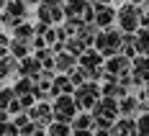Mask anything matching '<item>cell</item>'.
<instances>
[{
	"mask_svg": "<svg viewBox=\"0 0 149 136\" xmlns=\"http://www.w3.org/2000/svg\"><path fill=\"white\" fill-rule=\"evenodd\" d=\"M10 49H13L15 57H23V54H26V41H21V39H18V41H13V44H10Z\"/></svg>",
	"mask_w": 149,
	"mask_h": 136,
	"instance_id": "14",
	"label": "cell"
},
{
	"mask_svg": "<svg viewBox=\"0 0 149 136\" xmlns=\"http://www.w3.org/2000/svg\"><path fill=\"white\" fill-rule=\"evenodd\" d=\"M85 8H90L85 0H70V3H67V10H64V13H67V15H80L82 10H85Z\"/></svg>",
	"mask_w": 149,
	"mask_h": 136,
	"instance_id": "6",
	"label": "cell"
},
{
	"mask_svg": "<svg viewBox=\"0 0 149 136\" xmlns=\"http://www.w3.org/2000/svg\"><path fill=\"white\" fill-rule=\"evenodd\" d=\"M139 131H141L139 136H149V118H141L139 121Z\"/></svg>",
	"mask_w": 149,
	"mask_h": 136,
	"instance_id": "18",
	"label": "cell"
},
{
	"mask_svg": "<svg viewBox=\"0 0 149 136\" xmlns=\"http://www.w3.org/2000/svg\"><path fill=\"white\" fill-rule=\"evenodd\" d=\"M74 108H77V103H74L72 98L62 95L59 100H57V118H59V121H70V118H72L74 113H77Z\"/></svg>",
	"mask_w": 149,
	"mask_h": 136,
	"instance_id": "2",
	"label": "cell"
},
{
	"mask_svg": "<svg viewBox=\"0 0 149 136\" xmlns=\"http://www.w3.org/2000/svg\"><path fill=\"white\" fill-rule=\"evenodd\" d=\"M8 13L23 15V13H26V8H23V3H21V0H13V3H8Z\"/></svg>",
	"mask_w": 149,
	"mask_h": 136,
	"instance_id": "12",
	"label": "cell"
},
{
	"mask_svg": "<svg viewBox=\"0 0 149 136\" xmlns=\"http://www.w3.org/2000/svg\"><path fill=\"white\" fill-rule=\"evenodd\" d=\"M118 18H121L123 31H134L136 26H139V10H136L134 5H123L121 13H118Z\"/></svg>",
	"mask_w": 149,
	"mask_h": 136,
	"instance_id": "1",
	"label": "cell"
},
{
	"mask_svg": "<svg viewBox=\"0 0 149 136\" xmlns=\"http://www.w3.org/2000/svg\"><path fill=\"white\" fill-rule=\"evenodd\" d=\"M13 90H15V95H29V92L33 90V85H31V80H29V77H23V80L15 85Z\"/></svg>",
	"mask_w": 149,
	"mask_h": 136,
	"instance_id": "9",
	"label": "cell"
},
{
	"mask_svg": "<svg viewBox=\"0 0 149 136\" xmlns=\"http://www.w3.org/2000/svg\"><path fill=\"white\" fill-rule=\"evenodd\" d=\"M13 98H15V90L3 87V90H0V108H3V110H8V105L13 103Z\"/></svg>",
	"mask_w": 149,
	"mask_h": 136,
	"instance_id": "7",
	"label": "cell"
},
{
	"mask_svg": "<svg viewBox=\"0 0 149 136\" xmlns=\"http://www.w3.org/2000/svg\"><path fill=\"white\" fill-rule=\"evenodd\" d=\"M113 10H111V8H105V5H98V15H95V23H98V26H105V23H111V21H113Z\"/></svg>",
	"mask_w": 149,
	"mask_h": 136,
	"instance_id": "5",
	"label": "cell"
},
{
	"mask_svg": "<svg viewBox=\"0 0 149 136\" xmlns=\"http://www.w3.org/2000/svg\"><path fill=\"white\" fill-rule=\"evenodd\" d=\"M59 0H44V5H41V18L44 21H54V18H59L62 10H59Z\"/></svg>",
	"mask_w": 149,
	"mask_h": 136,
	"instance_id": "4",
	"label": "cell"
},
{
	"mask_svg": "<svg viewBox=\"0 0 149 136\" xmlns=\"http://www.w3.org/2000/svg\"><path fill=\"white\" fill-rule=\"evenodd\" d=\"M144 21H147V23H149V15H147V18H144Z\"/></svg>",
	"mask_w": 149,
	"mask_h": 136,
	"instance_id": "21",
	"label": "cell"
},
{
	"mask_svg": "<svg viewBox=\"0 0 149 136\" xmlns=\"http://www.w3.org/2000/svg\"><path fill=\"white\" fill-rule=\"evenodd\" d=\"M15 134H18V126H15V123L0 121V136H15Z\"/></svg>",
	"mask_w": 149,
	"mask_h": 136,
	"instance_id": "11",
	"label": "cell"
},
{
	"mask_svg": "<svg viewBox=\"0 0 149 136\" xmlns=\"http://www.w3.org/2000/svg\"><path fill=\"white\" fill-rule=\"evenodd\" d=\"M15 36H18L21 41H26L29 36H33V28H31V26H18V31H15Z\"/></svg>",
	"mask_w": 149,
	"mask_h": 136,
	"instance_id": "13",
	"label": "cell"
},
{
	"mask_svg": "<svg viewBox=\"0 0 149 136\" xmlns=\"http://www.w3.org/2000/svg\"><path fill=\"white\" fill-rule=\"evenodd\" d=\"M98 49H100L103 54H111V51H116V49H118V33H113V31L103 33V36L98 39Z\"/></svg>",
	"mask_w": 149,
	"mask_h": 136,
	"instance_id": "3",
	"label": "cell"
},
{
	"mask_svg": "<svg viewBox=\"0 0 149 136\" xmlns=\"http://www.w3.org/2000/svg\"><path fill=\"white\" fill-rule=\"evenodd\" d=\"M36 72H39V62H36V59H26L23 64H21V75H23V77L36 75Z\"/></svg>",
	"mask_w": 149,
	"mask_h": 136,
	"instance_id": "8",
	"label": "cell"
},
{
	"mask_svg": "<svg viewBox=\"0 0 149 136\" xmlns=\"http://www.w3.org/2000/svg\"><path fill=\"white\" fill-rule=\"evenodd\" d=\"M49 136H70V128L64 126V123H57L54 128H52V134Z\"/></svg>",
	"mask_w": 149,
	"mask_h": 136,
	"instance_id": "16",
	"label": "cell"
},
{
	"mask_svg": "<svg viewBox=\"0 0 149 136\" xmlns=\"http://www.w3.org/2000/svg\"><path fill=\"white\" fill-rule=\"evenodd\" d=\"M57 64H59L62 69H64V67H67V64H70V57H62V59H59V62H57Z\"/></svg>",
	"mask_w": 149,
	"mask_h": 136,
	"instance_id": "20",
	"label": "cell"
},
{
	"mask_svg": "<svg viewBox=\"0 0 149 136\" xmlns=\"http://www.w3.org/2000/svg\"><path fill=\"white\" fill-rule=\"evenodd\" d=\"M136 67H139V72H141V75L149 77V59H139V62H136Z\"/></svg>",
	"mask_w": 149,
	"mask_h": 136,
	"instance_id": "17",
	"label": "cell"
},
{
	"mask_svg": "<svg viewBox=\"0 0 149 136\" xmlns=\"http://www.w3.org/2000/svg\"><path fill=\"white\" fill-rule=\"evenodd\" d=\"M139 49L149 54V31H141V33H139Z\"/></svg>",
	"mask_w": 149,
	"mask_h": 136,
	"instance_id": "15",
	"label": "cell"
},
{
	"mask_svg": "<svg viewBox=\"0 0 149 136\" xmlns=\"http://www.w3.org/2000/svg\"><path fill=\"white\" fill-rule=\"evenodd\" d=\"M126 64H129L126 59H111L108 62V72H111V75H118V72H123Z\"/></svg>",
	"mask_w": 149,
	"mask_h": 136,
	"instance_id": "10",
	"label": "cell"
},
{
	"mask_svg": "<svg viewBox=\"0 0 149 136\" xmlns=\"http://www.w3.org/2000/svg\"><path fill=\"white\" fill-rule=\"evenodd\" d=\"M8 39H5V36H0V57H5V54H8Z\"/></svg>",
	"mask_w": 149,
	"mask_h": 136,
	"instance_id": "19",
	"label": "cell"
}]
</instances>
